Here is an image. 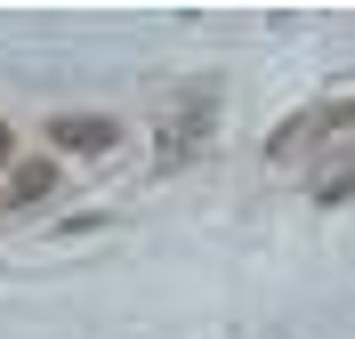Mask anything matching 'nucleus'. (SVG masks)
<instances>
[{
  "mask_svg": "<svg viewBox=\"0 0 355 339\" xmlns=\"http://www.w3.org/2000/svg\"><path fill=\"white\" fill-rule=\"evenodd\" d=\"M339 130H355V97H339V105H315V113H299V121H283V130H275V154L307 146V137H339Z\"/></svg>",
  "mask_w": 355,
  "mask_h": 339,
  "instance_id": "f257e3e1",
  "label": "nucleus"
},
{
  "mask_svg": "<svg viewBox=\"0 0 355 339\" xmlns=\"http://www.w3.org/2000/svg\"><path fill=\"white\" fill-rule=\"evenodd\" d=\"M49 137H57L65 154H105V146H113L121 130H113L105 113H57V121H49Z\"/></svg>",
  "mask_w": 355,
  "mask_h": 339,
  "instance_id": "f03ea898",
  "label": "nucleus"
},
{
  "mask_svg": "<svg viewBox=\"0 0 355 339\" xmlns=\"http://www.w3.org/2000/svg\"><path fill=\"white\" fill-rule=\"evenodd\" d=\"M49 186H57V162H17L8 170V194L17 202H49Z\"/></svg>",
  "mask_w": 355,
  "mask_h": 339,
  "instance_id": "7ed1b4c3",
  "label": "nucleus"
},
{
  "mask_svg": "<svg viewBox=\"0 0 355 339\" xmlns=\"http://www.w3.org/2000/svg\"><path fill=\"white\" fill-rule=\"evenodd\" d=\"M347 194H355V162H347V170H331V178H323V202H347Z\"/></svg>",
  "mask_w": 355,
  "mask_h": 339,
  "instance_id": "20e7f679",
  "label": "nucleus"
},
{
  "mask_svg": "<svg viewBox=\"0 0 355 339\" xmlns=\"http://www.w3.org/2000/svg\"><path fill=\"white\" fill-rule=\"evenodd\" d=\"M8 154H17V137H8V121H0V162H8Z\"/></svg>",
  "mask_w": 355,
  "mask_h": 339,
  "instance_id": "39448f33",
  "label": "nucleus"
}]
</instances>
